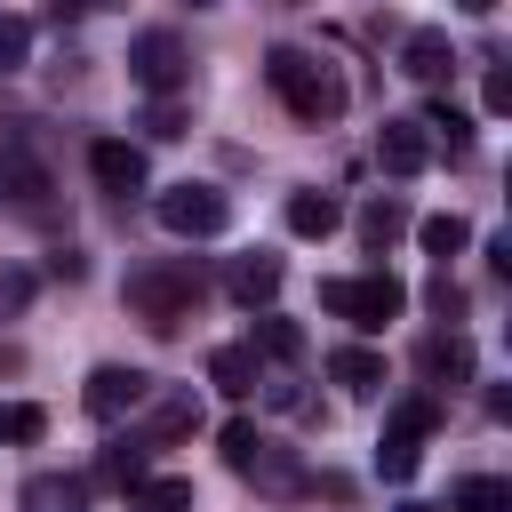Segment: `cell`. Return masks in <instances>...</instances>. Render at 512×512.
Returning <instances> with one entry per match:
<instances>
[{
	"label": "cell",
	"mask_w": 512,
	"mask_h": 512,
	"mask_svg": "<svg viewBox=\"0 0 512 512\" xmlns=\"http://www.w3.org/2000/svg\"><path fill=\"white\" fill-rule=\"evenodd\" d=\"M232 296H240V304H272V296H280V256H264V248L240 256V264H232Z\"/></svg>",
	"instance_id": "d6986e66"
},
{
	"label": "cell",
	"mask_w": 512,
	"mask_h": 512,
	"mask_svg": "<svg viewBox=\"0 0 512 512\" xmlns=\"http://www.w3.org/2000/svg\"><path fill=\"white\" fill-rule=\"evenodd\" d=\"M208 384L224 392V400H248L264 376H256V344H216L208 352Z\"/></svg>",
	"instance_id": "9a60e30c"
},
{
	"label": "cell",
	"mask_w": 512,
	"mask_h": 512,
	"mask_svg": "<svg viewBox=\"0 0 512 512\" xmlns=\"http://www.w3.org/2000/svg\"><path fill=\"white\" fill-rule=\"evenodd\" d=\"M488 112H512V72H488Z\"/></svg>",
	"instance_id": "d6a6232c"
},
{
	"label": "cell",
	"mask_w": 512,
	"mask_h": 512,
	"mask_svg": "<svg viewBox=\"0 0 512 512\" xmlns=\"http://www.w3.org/2000/svg\"><path fill=\"white\" fill-rule=\"evenodd\" d=\"M24 56H32V24L0 16V72H24Z\"/></svg>",
	"instance_id": "83f0119b"
},
{
	"label": "cell",
	"mask_w": 512,
	"mask_h": 512,
	"mask_svg": "<svg viewBox=\"0 0 512 512\" xmlns=\"http://www.w3.org/2000/svg\"><path fill=\"white\" fill-rule=\"evenodd\" d=\"M256 352H272V360H304V328L296 320H280V312H256V336H248Z\"/></svg>",
	"instance_id": "d4e9b609"
},
{
	"label": "cell",
	"mask_w": 512,
	"mask_h": 512,
	"mask_svg": "<svg viewBox=\"0 0 512 512\" xmlns=\"http://www.w3.org/2000/svg\"><path fill=\"white\" fill-rule=\"evenodd\" d=\"M264 80H272L280 112L304 120V128H328V120L344 112V80H336V64H320V56H304V48H272V56H264Z\"/></svg>",
	"instance_id": "7a4b0ae2"
},
{
	"label": "cell",
	"mask_w": 512,
	"mask_h": 512,
	"mask_svg": "<svg viewBox=\"0 0 512 512\" xmlns=\"http://www.w3.org/2000/svg\"><path fill=\"white\" fill-rule=\"evenodd\" d=\"M104 480H112L120 496H128L136 480H152V440H144V432H120V440L104 448Z\"/></svg>",
	"instance_id": "2e32d148"
},
{
	"label": "cell",
	"mask_w": 512,
	"mask_h": 512,
	"mask_svg": "<svg viewBox=\"0 0 512 512\" xmlns=\"http://www.w3.org/2000/svg\"><path fill=\"white\" fill-rule=\"evenodd\" d=\"M240 480H256L264 496H304V488H312V472H304V464H296L288 448H272V440H264V448H256V456L240 464Z\"/></svg>",
	"instance_id": "8fae6325"
},
{
	"label": "cell",
	"mask_w": 512,
	"mask_h": 512,
	"mask_svg": "<svg viewBox=\"0 0 512 512\" xmlns=\"http://www.w3.org/2000/svg\"><path fill=\"white\" fill-rule=\"evenodd\" d=\"M400 72H408V80H448V72H456V48H448V32H440V24L408 32V40H400Z\"/></svg>",
	"instance_id": "7c38bea8"
},
{
	"label": "cell",
	"mask_w": 512,
	"mask_h": 512,
	"mask_svg": "<svg viewBox=\"0 0 512 512\" xmlns=\"http://www.w3.org/2000/svg\"><path fill=\"white\" fill-rule=\"evenodd\" d=\"M376 160H384V176H416V168L432 160V136H424L416 120H384V128H376Z\"/></svg>",
	"instance_id": "30bf717a"
},
{
	"label": "cell",
	"mask_w": 512,
	"mask_h": 512,
	"mask_svg": "<svg viewBox=\"0 0 512 512\" xmlns=\"http://www.w3.org/2000/svg\"><path fill=\"white\" fill-rule=\"evenodd\" d=\"M400 512H432V504H400Z\"/></svg>",
	"instance_id": "d590c367"
},
{
	"label": "cell",
	"mask_w": 512,
	"mask_h": 512,
	"mask_svg": "<svg viewBox=\"0 0 512 512\" xmlns=\"http://www.w3.org/2000/svg\"><path fill=\"white\" fill-rule=\"evenodd\" d=\"M128 512H192V480H184V472L136 480V488H128Z\"/></svg>",
	"instance_id": "ffe728a7"
},
{
	"label": "cell",
	"mask_w": 512,
	"mask_h": 512,
	"mask_svg": "<svg viewBox=\"0 0 512 512\" xmlns=\"http://www.w3.org/2000/svg\"><path fill=\"white\" fill-rule=\"evenodd\" d=\"M184 40L176 32H136L128 40V72H136V88H152V96H176L184 88Z\"/></svg>",
	"instance_id": "ba28073f"
},
{
	"label": "cell",
	"mask_w": 512,
	"mask_h": 512,
	"mask_svg": "<svg viewBox=\"0 0 512 512\" xmlns=\"http://www.w3.org/2000/svg\"><path fill=\"white\" fill-rule=\"evenodd\" d=\"M0 192H8V208H24V216H48V200H56V184H48V168H40V152H32L24 128L0 136Z\"/></svg>",
	"instance_id": "8992f818"
},
{
	"label": "cell",
	"mask_w": 512,
	"mask_h": 512,
	"mask_svg": "<svg viewBox=\"0 0 512 512\" xmlns=\"http://www.w3.org/2000/svg\"><path fill=\"white\" fill-rule=\"evenodd\" d=\"M152 400V376L144 368H120V360H104L96 376H88V392H80V408L96 416V424H120V416H136Z\"/></svg>",
	"instance_id": "52a82bcc"
},
{
	"label": "cell",
	"mask_w": 512,
	"mask_h": 512,
	"mask_svg": "<svg viewBox=\"0 0 512 512\" xmlns=\"http://www.w3.org/2000/svg\"><path fill=\"white\" fill-rule=\"evenodd\" d=\"M328 376H336L344 392H376V384H384V360H376L368 344H344V352L328 360Z\"/></svg>",
	"instance_id": "7402d4cb"
},
{
	"label": "cell",
	"mask_w": 512,
	"mask_h": 512,
	"mask_svg": "<svg viewBox=\"0 0 512 512\" xmlns=\"http://www.w3.org/2000/svg\"><path fill=\"white\" fill-rule=\"evenodd\" d=\"M176 432H200V400H192V392H160V408H152V432H144V440L160 448V440H176Z\"/></svg>",
	"instance_id": "603a6c76"
},
{
	"label": "cell",
	"mask_w": 512,
	"mask_h": 512,
	"mask_svg": "<svg viewBox=\"0 0 512 512\" xmlns=\"http://www.w3.org/2000/svg\"><path fill=\"white\" fill-rule=\"evenodd\" d=\"M440 432V400L432 392H408L392 416H384V448H376V472L384 480H408L416 464H424V440Z\"/></svg>",
	"instance_id": "3957f363"
},
{
	"label": "cell",
	"mask_w": 512,
	"mask_h": 512,
	"mask_svg": "<svg viewBox=\"0 0 512 512\" xmlns=\"http://www.w3.org/2000/svg\"><path fill=\"white\" fill-rule=\"evenodd\" d=\"M416 128H424V136H440V144H448V152H472V120H464V112H456V104H448V96H432V104H424V120H416Z\"/></svg>",
	"instance_id": "cb8c5ba5"
},
{
	"label": "cell",
	"mask_w": 512,
	"mask_h": 512,
	"mask_svg": "<svg viewBox=\"0 0 512 512\" xmlns=\"http://www.w3.org/2000/svg\"><path fill=\"white\" fill-rule=\"evenodd\" d=\"M16 512H88V480H72V472H32L24 496H16Z\"/></svg>",
	"instance_id": "4fadbf2b"
},
{
	"label": "cell",
	"mask_w": 512,
	"mask_h": 512,
	"mask_svg": "<svg viewBox=\"0 0 512 512\" xmlns=\"http://www.w3.org/2000/svg\"><path fill=\"white\" fill-rule=\"evenodd\" d=\"M80 8H120V0H80Z\"/></svg>",
	"instance_id": "e575fe53"
},
{
	"label": "cell",
	"mask_w": 512,
	"mask_h": 512,
	"mask_svg": "<svg viewBox=\"0 0 512 512\" xmlns=\"http://www.w3.org/2000/svg\"><path fill=\"white\" fill-rule=\"evenodd\" d=\"M152 208H160V224H168L176 240H216V232L232 224V200H224L216 184H168Z\"/></svg>",
	"instance_id": "5b68a950"
},
{
	"label": "cell",
	"mask_w": 512,
	"mask_h": 512,
	"mask_svg": "<svg viewBox=\"0 0 512 512\" xmlns=\"http://www.w3.org/2000/svg\"><path fill=\"white\" fill-rule=\"evenodd\" d=\"M192 8H200V0H192Z\"/></svg>",
	"instance_id": "8d00e7d4"
},
{
	"label": "cell",
	"mask_w": 512,
	"mask_h": 512,
	"mask_svg": "<svg viewBox=\"0 0 512 512\" xmlns=\"http://www.w3.org/2000/svg\"><path fill=\"white\" fill-rule=\"evenodd\" d=\"M144 128H152V136H184L192 120H184V104H176V96H160V104L144 112Z\"/></svg>",
	"instance_id": "1f68e13d"
},
{
	"label": "cell",
	"mask_w": 512,
	"mask_h": 512,
	"mask_svg": "<svg viewBox=\"0 0 512 512\" xmlns=\"http://www.w3.org/2000/svg\"><path fill=\"white\" fill-rule=\"evenodd\" d=\"M88 176H96L104 192H120V200H128V192H144V152H136V144H120V136H96V144H88Z\"/></svg>",
	"instance_id": "9c48e42d"
},
{
	"label": "cell",
	"mask_w": 512,
	"mask_h": 512,
	"mask_svg": "<svg viewBox=\"0 0 512 512\" xmlns=\"http://www.w3.org/2000/svg\"><path fill=\"white\" fill-rule=\"evenodd\" d=\"M320 304H328L336 320H352V328H384V320H400L408 288H400L392 272H360V280H320Z\"/></svg>",
	"instance_id": "277c9868"
},
{
	"label": "cell",
	"mask_w": 512,
	"mask_h": 512,
	"mask_svg": "<svg viewBox=\"0 0 512 512\" xmlns=\"http://www.w3.org/2000/svg\"><path fill=\"white\" fill-rule=\"evenodd\" d=\"M336 224H344V208H336L328 192H288V232H296V240H328Z\"/></svg>",
	"instance_id": "e0dca14e"
},
{
	"label": "cell",
	"mask_w": 512,
	"mask_h": 512,
	"mask_svg": "<svg viewBox=\"0 0 512 512\" xmlns=\"http://www.w3.org/2000/svg\"><path fill=\"white\" fill-rule=\"evenodd\" d=\"M448 512H512V480H496V472H472V480H456Z\"/></svg>",
	"instance_id": "44dd1931"
},
{
	"label": "cell",
	"mask_w": 512,
	"mask_h": 512,
	"mask_svg": "<svg viewBox=\"0 0 512 512\" xmlns=\"http://www.w3.org/2000/svg\"><path fill=\"white\" fill-rule=\"evenodd\" d=\"M416 368H424L432 384H448V392H456V384H472V344H464L456 328H448V336H424V352H416Z\"/></svg>",
	"instance_id": "5bb4252c"
},
{
	"label": "cell",
	"mask_w": 512,
	"mask_h": 512,
	"mask_svg": "<svg viewBox=\"0 0 512 512\" xmlns=\"http://www.w3.org/2000/svg\"><path fill=\"white\" fill-rule=\"evenodd\" d=\"M256 448H264V432H256V424H248V416H232V424H224V464H232V472H240V464H248V456H256Z\"/></svg>",
	"instance_id": "f546056e"
},
{
	"label": "cell",
	"mask_w": 512,
	"mask_h": 512,
	"mask_svg": "<svg viewBox=\"0 0 512 512\" xmlns=\"http://www.w3.org/2000/svg\"><path fill=\"white\" fill-rule=\"evenodd\" d=\"M32 288H40V280H32L24 264H8V272H0V320H16V312L32 304Z\"/></svg>",
	"instance_id": "4dcf8cb0"
},
{
	"label": "cell",
	"mask_w": 512,
	"mask_h": 512,
	"mask_svg": "<svg viewBox=\"0 0 512 512\" xmlns=\"http://www.w3.org/2000/svg\"><path fill=\"white\" fill-rule=\"evenodd\" d=\"M416 240H424V256H440V264H448V256H456V248L472 240V224H464V216L448 208V216H424V224H416Z\"/></svg>",
	"instance_id": "484cf974"
},
{
	"label": "cell",
	"mask_w": 512,
	"mask_h": 512,
	"mask_svg": "<svg viewBox=\"0 0 512 512\" xmlns=\"http://www.w3.org/2000/svg\"><path fill=\"white\" fill-rule=\"evenodd\" d=\"M40 432H48V408H32V400H8V408H0V440H8V448H32Z\"/></svg>",
	"instance_id": "4316f807"
},
{
	"label": "cell",
	"mask_w": 512,
	"mask_h": 512,
	"mask_svg": "<svg viewBox=\"0 0 512 512\" xmlns=\"http://www.w3.org/2000/svg\"><path fill=\"white\" fill-rule=\"evenodd\" d=\"M464 8H472V16H488V8H496V0H464Z\"/></svg>",
	"instance_id": "836d02e7"
},
{
	"label": "cell",
	"mask_w": 512,
	"mask_h": 512,
	"mask_svg": "<svg viewBox=\"0 0 512 512\" xmlns=\"http://www.w3.org/2000/svg\"><path fill=\"white\" fill-rule=\"evenodd\" d=\"M400 232H408V208H400L392 192H376V200L360 208V248H368V256H384V248H392Z\"/></svg>",
	"instance_id": "ac0fdd59"
},
{
	"label": "cell",
	"mask_w": 512,
	"mask_h": 512,
	"mask_svg": "<svg viewBox=\"0 0 512 512\" xmlns=\"http://www.w3.org/2000/svg\"><path fill=\"white\" fill-rule=\"evenodd\" d=\"M200 288H208V280H200V264H192V256H160V264H136L120 296H128V312H136L152 336H176V328L192 320Z\"/></svg>",
	"instance_id": "6da1fadb"
},
{
	"label": "cell",
	"mask_w": 512,
	"mask_h": 512,
	"mask_svg": "<svg viewBox=\"0 0 512 512\" xmlns=\"http://www.w3.org/2000/svg\"><path fill=\"white\" fill-rule=\"evenodd\" d=\"M424 304H432V312H440V320H448V328H456V320H464V288H456V280H448V264H440V272H432V288H424Z\"/></svg>",
	"instance_id": "f1b7e54d"
}]
</instances>
